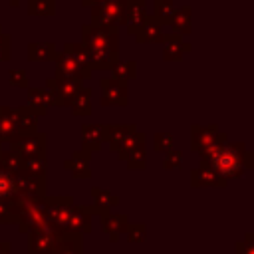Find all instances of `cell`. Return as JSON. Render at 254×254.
<instances>
[{
  "label": "cell",
  "mask_w": 254,
  "mask_h": 254,
  "mask_svg": "<svg viewBox=\"0 0 254 254\" xmlns=\"http://www.w3.org/2000/svg\"><path fill=\"white\" fill-rule=\"evenodd\" d=\"M200 159L226 181L242 177L244 171L254 169V153L248 151L242 141H234V143L226 141L222 145H216L200 153Z\"/></svg>",
  "instance_id": "obj_1"
},
{
  "label": "cell",
  "mask_w": 254,
  "mask_h": 254,
  "mask_svg": "<svg viewBox=\"0 0 254 254\" xmlns=\"http://www.w3.org/2000/svg\"><path fill=\"white\" fill-rule=\"evenodd\" d=\"M81 44L87 50H115L119 52V28L117 26H81Z\"/></svg>",
  "instance_id": "obj_2"
},
{
  "label": "cell",
  "mask_w": 254,
  "mask_h": 254,
  "mask_svg": "<svg viewBox=\"0 0 254 254\" xmlns=\"http://www.w3.org/2000/svg\"><path fill=\"white\" fill-rule=\"evenodd\" d=\"M42 202H44V212H46V226L54 230L56 234L65 232L69 212L75 204L73 196H46Z\"/></svg>",
  "instance_id": "obj_3"
},
{
  "label": "cell",
  "mask_w": 254,
  "mask_h": 254,
  "mask_svg": "<svg viewBox=\"0 0 254 254\" xmlns=\"http://www.w3.org/2000/svg\"><path fill=\"white\" fill-rule=\"evenodd\" d=\"M226 141H228L226 133H222L216 123H208V125L192 123L190 125V147L198 155L208 151V149H212V147H216V145H222Z\"/></svg>",
  "instance_id": "obj_4"
},
{
  "label": "cell",
  "mask_w": 254,
  "mask_h": 254,
  "mask_svg": "<svg viewBox=\"0 0 254 254\" xmlns=\"http://www.w3.org/2000/svg\"><path fill=\"white\" fill-rule=\"evenodd\" d=\"M16 200L18 202H42L48 192H46V177H34L28 173L18 171L16 173Z\"/></svg>",
  "instance_id": "obj_5"
},
{
  "label": "cell",
  "mask_w": 254,
  "mask_h": 254,
  "mask_svg": "<svg viewBox=\"0 0 254 254\" xmlns=\"http://www.w3.org/2000/svg\"><path fill=\"white\" fill-rule=\"evenodd\" d=\"M125 0H103L91 6V24L93 26H121L123 24Z\"/></svg>",
  "instance_id": "obj_6"
},
{
  "label": "cell",
  "mask_w": 254,
  "mask_h": 254,
  "mask_svg": "<svg viewBox=\"0 0 254 254\" xmlns=\"http://www.w3.org/2000/svg\"><path fill=\"white\" fill-rule=\"evenodd\" d=\"M81 87H83L81 81H75V79H60V77L46 79V91L52 97V105H60V107L64 105L69 107Z\"/></svg>",
  "instance_id": "obj_7"
},
{
  "label": "cell",
  "mask_w": 254,
  "mask_h": 254,
  "mask_svg": "<svg viewBox=\"0 0 254 254\" xmlns=\"http://www.w3.org/2000/svg\"><path fill=\"white\" fill-rule=\"evenodd\" d=\"M10 151L20 161L46 157V135L40 131H36L34 135H22L10 143Z\"/></svg>",
  "instance_id": "obj_8"
},
{
  "label": "cell",
  "mask_w": 254,
  "mask_h": 254,
  "mask_svg": "<svg viewBox=\"0 0 254 254\" xmlns=\"http://www.w3.org/2000/svg\"><path fill=\"white\" fill-rule=\"evenodd\" d=\"M18 230L32 232L46 226V212L44 202H18Z\"/></svg>",
  "instance_id": "obj_9"
},
{
  "label": "cell",
  "mask_w": 254,
  "mask_h": 254,
  "mask_svg": "<svg viewBox=\"0 0 254 254\" xmlns=\"http://www.w3.org/2000/svg\"><path fill=\"white\" fill-rule=\"evenodd\" d=\"M129 81H121L115 77H103L99 79L101 87V105H127L129 103Z\"/></svg>",
  "instance_id": "obj_10"
},
{
  "label": "cell",
  "mask_w": 254,
  "mask_h": 254,
  "mask_svg": "<svg viewBox=\"0 0 254 254\" xmlns=\"http://www.w3.org/2000/svg\"><path fill=\"white\" fill-rule=\"evenodd\" d=\"M56 75L60 79H75V81H83L87 77H91V71L83 69L71 56H67L65 52H58L56 56Z\"/></svg>",
  "instance_id": "obj_11"
},
{
  "label": "cell",
  "mask_w": 254,
  "mask_h": 254,
  "mask_svg": "<svg viewBox=\"0 0 254 254\" xmlns=\"http://www.w3.org/2000/svg\"><path fill=\"white\" fill-rule=\"evenodd\" d=\"M97 214L93 204H73L69 212V220L65 226V232H75V234H87L91 232V216Z\"/></svg>",
  "instance_id": "obj_12"
},
{
  "label": "cell",
  "mask_w": 254,
  "mask_h": 254,
  "mask_svg": "<svg viewBox=\"0 0 254 254\" xmlns=\"http://www.w3.org/2000/svg\"><path fill=\"white\" fill-rule=\"evenodd\" d=\"M107 143V123H83L81 125V149L87 153L99 151Z\"/></svg>",
  "instance_id": "obj_13"
},
{
  "label": "cell",
  "mask_w": 254,
  "mask_h": 254,
  "mask_svg": "<svg viewBox=\"0 0 254 254\" xmlns=\"http://www.w3.org/2000/svg\"><path fill=\"white\" fill-rule=\"evenodd\" d=\"M149 10H147V0H125V10H123V24L127 26V32L133 36L137 28L147 20Z\"/></svg>",
  "instance_id": "obj_14"
},
{
  "label": "cell",
  "mask_w": 254,
  "mask_h": 254,
  "mask_svg": "<svg viewBox=\"0 0 254 254\" xmlns=\"http://www.w3.org/2000/svg\"><path fill=\"white\" fill-rule=\"evenodd\" d=\"M190 185L192 187H216V189H224L228 185V181L224 177H220L210 165H206L204 161H200L198 167H194L190 171Z\"/></svg>",
  "instance_id": "obj_15"
},
{
  "label": "cell",
  "mask_w": 254,
  "mask_h": 254,
  "mask_svg": "<svg viewBox=\"0 0 254 254\" xmlns=\"http://www.w3.org/2000/svg\"><path fill=\"white\" fill-rule=\"evenodd\" d=\"M28 254H52L56 244V232L48 226H42L38 230L28 232Z\"/></svg>",
  "instance_id": "obj_16"
},
{
  "label": "cell",
  "mask_w": 254,
  "mask_h": 254,
  "mask_svg": "<svg viewBox=\"0 0 254 254\" xmlns=\"http://www.w3.org/2000/svg\"><path fill=\"white\" fill-rule=\"evenodd\" d=\"M89 159L91 153L79 149L73 151L65 161H64V169L69 171L73 175V179H89L91 177V169H89Z\"/></svg>",
  "instance_id": "obj_17"
},
{
  "label": "cell",
  "mask_w": 254,
  "mask_h": 254,
  "mask_svg": "<svg viewBox=\"0 0 254 254\" xmlns=\"http://www.w3.org/2000/svg\"><path fill=\"white\" fill-rule=\"evenodd\" d=\"M99 220H101V228H103V232L107 234V238H109L111 242H117L119 236H121V232H125V226L129 224L127 214H119V212L113 214L111 210L99 214Z\"/></svg>",
  "instance_id": "obj_18"
},
{
  "label": "cell",
  "mask_w": 254,
  "mask_h": 254,
  "mask_svg": "<svg viewBox=\"0 0 254 254\" xmlns=\"http://www.w3.org/2000/svg\"><path fill=\"white\" fill-rule=\"evenodd\" d=\"M52 254H83V236L75 232L58 234Z\"/></svg>",
  "instance_id": "obj_19"
},
{
  "label": "cell",
  "mask_w": 254,
  "mask_h": 254,
  "mask_svg": "<svg viewBox=\"0 0 254 254\" xmlns=\"http://www.w3.org/2000/svg\"><path fill=\"white\" fill-rule=\"evenodd\" d=\"M18 137H22V135L18 133V127L14 121V107L0 103V145L12 143Z\"/></svg>",
  "instance_id": "obj_20"
},
{
  "label": "cell",
  "mask_w": 254,
  "mask_h": 254,
  "mask_svg": "<svg viewBox=\"0 0 254 254\" xmlns=\"http://www.w3.org/2000/svg\"><path fill=\"white\" fill-rule=\"evenodd\" d=\"M169 26H171V32L181 36V38L190 34L192 32V8L190 6L175 8V12L169 20Z\"/></svg>",
  "instance_id": "obj_21"
},
{
  "label": "cell",
  "mask_w": 254,
  "mask_h": 254,
  "mask_svg": "<svg viewBox=\"0 0 254 254\" xmlns=\"http://www.w3.org/2000/svg\"><path fill=\"white\" fill-rule=\"evenodd\" d=\"M14 121L20 135H34L38 131V115H34L26 103L14 107Z\"/></svg>",
  "instance_id": "obj_22"
},
{
  "label": "cell",
  "mask_w": 254,
  "mask_h": 254,
  "mask_svg": "<svg viewBox=\"0 0 254 254\" xmlns=\"http://www.w3.org/2000/svg\"><path fill=\"white\" fill-rule=\"evenodd\" d=\"M163 32H165L163 24L149 14L147 20L137 28V32L133 36L139 44H143V42H163Z\"/></svg>",
  "instance_id": "obj_23"
},
{
  "label": "cell",
  "mask_w": 254,
  "mask_h": 254,
  "mask_svg": "<svg viewBox=\"0 0 254 254\" xmlns=\"http://www.w3.org/2000/svg\"><path fill=\"white\" fill-rule=\"evenodd\" d=\"M137 131V125L135 123H111L107 125V147L109 151H115L121 147V143L133 133Z\"/></svg>",
  "instance_id": "obj_24"
},
{
  "label": "cell",
  "mask_w": 254,
  "mask_h": 254,
  "mask_svg": "<svg viewBox=\"0 0 254 254\" xmlns=\"http://www.w3.org/2000/svg\"><path fill=\"white\" fill-rule=\"evenodd\" d=\"M34 115L42 117L48 107L52 105V97L44 87H28V103H26Z\"/></svg>",
  "instance_id": "obj_25"
},
{
  "label": "cell",
  "mask_w": 254,
  "mask_h": 254,
  "mask_svg": "<svg viewBox=\"0 0 254 254\" xmlns=\"http://www.w3.org/2000/svg\"><path fill=\"white\" fill-rule=\"evenodd\" d=\"M58 48L54 42H30L28 44V60L30 62H50L56 60Z\"/></svg>",
  "instance_id": "obj_26"
},
{
  "label": "cell",
  "mask_w": 254,
  "mask_h": 254,
  "mask_svg": "<svg viewBox=\"0 0 254 254\" xmlns=\"http://www.w3.org/2000/svg\"><path fill=\"white\" fill-rule=\"evenodd\" d=\"M0 153H2V145H0ZM16 194H18L16 173L8 171L0 163V200H16Z\"/></svg>",
  "instance_id": "obj_27"
},
{
  "label": "cell",
  "mask_w": 254,
  "mask_h": 254,
  "mask_svg": "<svg viewBox=\"0 0 254 254\" xmlns=\"http://www.w3.org/2000/svg\"><path fill=\"white\" fill-rule=\"evenodd\" d=\"M91 198H93V206H95L97 214H103V212L111 210V206L119 204V198L101 187H91Z\"/></svg>",
  "instance_id": "obj_28"
},
{
  "label": "cell",
  "mask_w": 254,
  "mask_h": 254,
  "mask_svg": "<svg viewBox=\"0 0 254 254\" xmlns=\"http://www.w3.org/2000/svg\"><path fill=\"white\" fill-rule=\"evenodd\" d=\"M93 69H111V65L119 60V52L115 50H87Z\"/></svg>",
  "instance_id": "obj_29"
},
{
  "label": "cell",
  "mask_w": 254,
  "mask_h": 254,
  "mask_svg": "<svg viewBox=\"0 0 254 254\" xmlns=\"http://www.w3.org/2000/svg\"><path fill=\"white\" fill-rule=\"evenodd\" d=\"M190 50H192V46H190L189 42H185L183 38L165 42L163 60H165V62H179V60H183V56H185L187 52H190Z\"/></svg>",
  "instance_id": "obj_30"
},
{
  "label": "cell",
  "mask_w": 254,
  "mask_h": 254,
  "mask_svg": "<svg viewBox=\"0 0 254 254\" xmlns=\"http://www.w3.org/2000/svg\"><path fill=\"white\" fill-rule=\"evenodd\" d=\"M64 52H65L67 56H71L83 69L93 71L91 60H89V52H87V48H85L81 42H65V44H64Z\"/></svg>",
  "instance_id": "obj_31"
},
{
  "label": "cell",
  "mask_w": 254,
  "mask_h": 254,
  "mask_svg": "<svg viewBox=\"0 0 254 254\" xmlns=\"http://www.w3.org/2000/svg\"><path fill=\"white\" fill-rule=\"evenodd\" d=\"M111 77L121 79V81H129L133 77H137V62L135 60H117L111 65Z\"/></svg>",
  "instance_id": "obj_32"
},
{
  "label": "cell",
  "mask_w": 254,
  "mask_h": 254,
  "mask_svg": "<svg viewBox=\"0 0 254 254\" xmlns=\"http://www.w3.org/2000/svg\"><path fill=\"white\" fill-rule=\"evenodd\" d=\"M71 111H73V115H77V117H87L89 113H91V89L89 87H81L79 91H77V95L73 97V101H71Z\"/></svg>",
  "instance_id": "obj_33"
},
{
  "label": "cell",
  "mask_w": 254,
  "mask_h": 254,
  "mask_svg": "<svg viewBox=\"0 0 254 254\" xmlns=\"http://www.w3.org/2000/svg\"><path fill=\"white\" fill-rule=\"evenodd\" d=\"M121 161H125L129 169H135V171H137V169H145V165H147L145 143H139V145H135L133 149H129V151L123 155Z\"/></svg>",
  "instance_id": "obj_34"
},
{
  "label": "cell",
  "mask_w": 254,
  "mask_h": 254,
  "mask_svg": "<svg viewBox=\"0 0 254 254\" xmlns=\"http://www.w3.org/2000/svg\"><path fill=\"white\" fill-rule=\"evenodd\" d=\"M173 12H175V2L173 0H153V12H151V16L155 20H159L163 26L169 24Z\"/></svg>",
  "instance_id": "obj_35"
},
{
  "label": "cell",
  "mask_w": 254,
  "mask_h": 254,
  "mask_svg": "<svg viewBox=\"0 0 254 254\" xmlns=\"http://www.w3.org/2000/svg\"><path fill=\"white\" fill-rule=\"evenodd\" d=\"M28 14L30 16H54L56 0H28Z\"/></svg>",
  "instance_id": "obj_36"
},
{
  "label": "cell",
  "mask_w": 254,
  "mask_h": 254,
  "mask_svg": "<svg viewBox=\"0 0 254 254\" xmlns=\"http://www.w3.org/2000/svg\"><path fill=\"white\" fill-rule=\"evenodd\" d=\"M20 171H22V173H28V175H34V177H46V171H48V159H46V157H38V159L22 161Z\"/></svg>",
  "instance_id": "obj_37"
},
{
  "label": "cell",
  "mask_w": 254,
  "mask_h": 254,
  "mask_svg": "<svg viewBox=\"0 0 254 254\" xmlns=\"http://www.w3.org/2000/svg\"><path fill=\"white\" fill-rule=\"evenodd\" d=\"M18 222V200H0V224Z\"/></svg>",
  "instance_id": "obj_38"
},
{
  "label": "cell",
  "mask_w": 254,
  "mask_h": 254,
  "mask_svg": "<svg viewBox=\"0 0 254 254\" xmlns=\"http://www.w3.org/2000/svg\"><path fill=\"white\" fill-rule=\"evenodd\" d=\"M125 234L129 242H143L147 238V226L143 222H129L125 226Z\"/></svg>",
  "instance_id": "obj_39"
},
{
  "label": "cell",
  "mask_w": 254,
  "mask_h": 254,
  "mask_svg": "<svg viewBox=\"0 0 254 254\" xmlns=\"http://www.w3.org/2000/svg\"><path fill=\"white\" fill-rule=\"evenodd\" d=\"M147 141V137H145V133H139V131H133L123 143H121V147L117 149V157H119V161L123 159V155L129 151V149H133L135 145H139V143H145Z\"/></svg>",
  "instance_id": "obj_40"
},
{
  "label": "cell",
  "mask_w": 254,
  "mask_h": 254,
  "mask_svg": "<svg viewBox=\"0 0 254 254\" xmlns=\"http://www.w3.org/2000/svg\"><path fill=\"white\" fill-rule=\"evenodd\" d=\"M153 149L159 153V151H171V149H175V139H173V135L171 133H155V137H153Z\"/></svg>",
  "instance_id": "obj_41"
},
{
  "label": "cell",
  "mask_w": 254,
  "mask_h": 254,
  "mask_svg": "<svg viewBox=\"0 0 254 254\" xmlns=\"http://www.w3.org/2000/svg\"><path fill=\"white\" fill-rule=\"evenodd\" d=\"M0 163L8 169V171H12V173H18L20 171V165H22V161L8 149V151H4L2 149V153H0Z\"/></svg>",
  "instance_id": "obj_42"
},
{
  "label": "cell",
  "mask_w": 254,
  "mask_h": 254,
  "mask_svg": "<svg viewBox=\"0 0 254 254\" xmlns=\"http://www.w3.org/2000/svg\"><path fill=\"white\" fill-rule=\"evenodd\" d=\"M183 165V153L177 151V149H171L165 153V159H163V169L171 171V169H179Z\"/></svg>",
  "instance_id": "obj_43"
},
{
  "label": "cell",
  "mask_w": 254,
  "mask_h": 254,
  "mask_svg": "<svg viewBox=\"0 0 254 254\" xmlns=\"http://www.w3.org/2000/svg\"><path fill=\"white\" fill-rule=\"evenodd\" d=\"M234 254H254V234L246 232L242 240L234 244Z\"/></svg>",
  "instance_id": "obj_44"
},
{
  "label": "cell",
  "mask_w": 254,
  "mask_h": 254,
  "mask_svg": "<svg viewBox=\"0 0 254 254\" xmlns=\"http://www.w3.org/2000/svg\"><path fill=\"white\" fill-rule=\"evenodd\" d=\"M8 81H10V85H14V87H26V89L30 87L26 69H10V73H8Z\"/></svg>",
  "instance_id": "obj_45"
},
{
  "label": "cell",
  "mask_w": 254,
  "mask_h": 254,
  "mask_svg": "<svg viewBox=\"0 0 254 254\" xmlns=\"http://www.w3.org/2000/svg\"><path fill=\"white\" fill-rule=\"evenodd\" d=\"M10 46H12V36L6 34L0 26V62H8L10 60Z\"/></svg>",
  "instance_id": "obj_46"
},
{
  "label": "cell",
  "mask_w": 254,
  "mask_h": 254,
  "mask_svg": "<svg viewBox=\"0 0 254 254\" xmlns=\"http://www.w3.org/2000/svg\"><path fill=\"white\" fill-rule=\"evenodd\" d=\"M12 250V244L8 240H0V254H10Z\"/></svg>",
  "instance_id": "obj_47"
},
{
  "label": "cell",
  "mask_w": 254,
  "mask_h": 254,
  "mask_svg": "<svg viewBox=\"0 0 254 254\" xmlns=\"http://www.w3.org/2000/svg\"><path fill=\"white\" fill-rule=\"evenodd\" d=\"M99 2H103V0H81V4L83 6H89V8L95 6V4H99Z\"/></svg>",
  "instance_id": "obj_48"
}]
</instances>
